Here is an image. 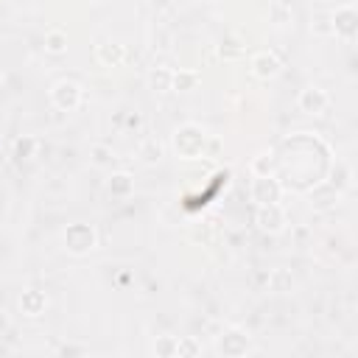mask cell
Wrapping results in <instances>:
<instances>
[{"instance_id":"6da1fadb","label":"cell","mask_w":358,"mask_h":358,"mask_svg":"<svg viewBox=\"0 0 358 358\" xmlns=\"http://www.w3.org/2000/svg\"><path fill=\"white\" fill-rule=\"evenodd\" d=\"M204 140H207V137H204V131H201L199 126H182V129L173 131V148H176V154L185 157V159L201 157Z\"/></svg>"},{"instance_id":"7a4b0ae2","label":"cell","mask_w":358,"mask_h":358,"mask_svg":"<svg viewBox=\"0 0 358 358\" xmlns=\"http://www.w3.org/2000/svg\"><path fill=\"white\" fill-rule=\"evenodd\" d=\"M64 246L73 255H87L95 246V232L90 224H70L64 232Z\"/></svg>"},{"instance_id":"3957f363","label":"cell","mask_w":358,"mask_h":358,"mask_svg":"<svg viewBox=\"0 0 358 358\" xmlns=\"http://www.w3.org/2000/svg\"><path fill=\"white\" fill-rule=\"evenodd\" d=\"M50 101L62 109V112H70L81 103V87L76 81H59L53 90H50Z\"/></svg>"},{"instance_id":"277c9868","label":"cell","mask_w":358,"mask_h":358,"mask_svg":"<svg viewBox=\"0 0 358 358\" xmlns=\"http://www.w3.org/2000/svg\"><path fill=\"white\" fill-rule=\"evenodd\" d=\"M215 350H218V352H224V355H243V352L249 350V336H246L243 330L232 327V330L221 333V338H218Z\"/></svg>"},{"instance_id":"5b68a950","label":"cell","mask_w":358,"mask_h":358,"mask_svg":"<svg viewBox=\"0 0 358 358\" xmlns=\"http://www.w3.org/2000/svg\"><path fill=\"white\" fill-rule=\"evenodd\" d=\"M257 224H260L263 232H280L282 224H285V215H282L280 204H277V201H274V204H260V210H257Z\"/></svg>"},{"instance_id":"8992f818","label":"cell","mask_w":358,"mask_h":358,"mask_svg":"<svg viewBox=\"0 0 358 358\" xmlns=\"http://www.w3.org/2000/svg\"><path fill=\"white\" fill-rule=\"evenodd\" d=\"M327 103H330L327 95L322 90H316V87H308V90L299 92V109L308 112V115H322L327 109Z\"/></svg>"},{"instance_id":"52a82bcc","label":"cell","mask_w":358,"mask_h":358,"mask_svg":"<svg viewBox=\"0 0 358 358\" xmlns=\"http://www.w3.org/2000/svg\"><path fill=\"white\" fill-rule=\"evenodd\" d=\"M252 196H255V201H260V204H274V201L280 199V185H277L271 176H255Z\"/></svg>"},{"instance_id":"ba28073f","label":"cell","mask_w":358,"mask_h":358,"mask_svg":"<svg viewBox=\"0 0 358 358\" xmlns=\"http://www.w3.org/2000/svg\"><path fill=\"white\" fill-rule=\"evenodd\" d=\"M280 59L271 53V50H263V53H257L255 59H252V73L257 76V78H274L277 73H280Z\"/></svg>"},{"instance_id":"9c48e42d","label":"cell","mask_w":358,"mask_h":358,"mask_svg":"<svg viewBox=\"0 0 358 358\" xmlns=\"http://www.w3.org/2000/svg\"><path fill=\"white\" fill-rule=\"evenodd\" d=\"M20 308H22L25 316H39V313H45V308H48V296L39 294V291H34V288H31V291H22Z\"/></svg>"},{"instance_id":"30bf717a","label":"cell","mask_w":358,"mask_h":358,"mask_svg":"<svg viewBox=\"0 0 358 358\" xmlns=\"http://www.w3.org/2000/svg\"><path fill=\"white\" fill-rule=\"evenodd\" d=\"M98 59H101L106 67H117V64L126 59V50H123V45L109 42V45H101V48H98Z\"/></svg>"},{"instance_id":"8fae6325","label":"cell","mask_w":358,"mask_h":358,"mask_svg":"<svg viewBox=\"0 0 358 358\" xmlns=\"http://www.w3.org/2000/svg\"><path fill=\"white\" fill-rule=\"evenodd\" d=\"M355 11L352 8H338L336 14H333V28L338 31V34H344V36H352V31H355Z\"/></svg>"},{"instance_id":"7c38bea8","label":"cell","mask_w":358,"mask_h":358,"mask_svg":"<svg viewBox=\"0 0 358 358\" xmlns=\"http://www.w3.org/2000/svg\"><path fill=\"white\" fill-rule=\"evenodd\" d=\"M196 81H199V73L193 70V73H185V70H179V73H173V81H171V90H193L196 87Z\"/></svg>"},{"instance_id":"4fadbf2b","label":"cell","mask_w":358,"mask_h":358,"mask_svg":"<svg viewBox=\"0 0 358 358\" xmlns=\"http://www.w3.org/2000/svg\"><path fill=\"white\" fill-rule=\"evenodd\" d=\"M45 48H48L50 53H64V48H67V36H64L62 31H48V36H45Z\"/></svg>"},{"instance_id":"5bb4252c","label":"cell","mask_w":358,"mask_h":358,"mask_svg":"<svg viewBox=\"0 0 358 358\" xmlns=\"http://www.w3.org/2000/svg\"><path fill=\"white\" fill-rule=\"evenodd\" d=\"M171 81H173V73H168V70H154L151 73V87L159 90V92L171 90Z\"/></svg>"},{"instance_id":"9a60e30c","label":"cell","mask_w":358,"mask_h":358,"mask_svg":"<svg viewBox=\"0 0 358 358\" xmlns=\"http://www.w3.org/2000/svg\"><path fill=\"white\" fill-rule=\"evenodd\" d=\"M129 187H131V176L129 173H115L112 182H109L112 193H129Z\"/></svg>"},{"instance_id":"2e32d148","label":"cell","mask_w":358,"mask_h":358,"mask_svg":"<svg viewBox=\"0 0 358 358\" xmlns=\"http://www.w3.org/2000/svg\"><path fill=\"white\" fill-rule=\"evenodd\" d=\"M154 352H157V355H176V338H173V336H162V338L154 344Z\"/></svg>"},{"instance_id":"e0dca14e","label":"cell","mask_w":358,"mask_h":358,"mask_svg":"<svg viewBox=\"0 0 358 358\" xmlns=\"http://www.w3.org/2000/svg\"><path fill=\"white\" fill-rule=\"evenodd\" d=\"M199 344L193 338H176V355H196Z\"/></svg>"},{"instance_id":"ac0fdd59","label":"cell","mask_w":358,"mask_h":358,"mask_svg":"<svg viewBox=\"0 0 358 358\" xmlns=\"http://www.w3.org/2000/svg\"><path fill=\"white\" fill-rule=\"evenodd\" d=\"M0 78H3V76H0Z\"/></svg>"}]
</instances>
